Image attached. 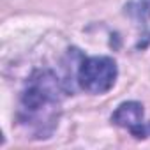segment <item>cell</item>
I'll return each mask as SVG.
<instances>
[{
    "label": "cell",
    "mask_w": 150,
    "mask_h": 150,
    "mask_svg": "<svg viewBox=\"0 0 150 150\" xmlns=\"http://www.w3.org/2000/svg\"><path fill=\"white\" fill-rule=\"evenodd\" d=\"M117 62L110 57L83 58L78 67V83L90 94H104L117 81Z\"/></svg>",
    "instance_id": "cell-2"
},
{
    "label": "cell",
    "mask_w": 150,
    "mask_h": 150,
    "mask_svg": "<svg viewBox=\"0 0 150 150\" xmlns=\"http://www.w3.org/2000/svg\"><path fill=\"white\" fill-rule=\"evenodd\" d=\"M143 117H145L143 106L136 101H127V103H122L115 110V113L111 115V122L118 127L127 129L136 138H145L148 136L150 125L145 124Z\"/></svg>",
    "instance_id": "cell-3"
},
{
    "label": "cell",
    "mask_w": 150,
    "mask_h": 150,
    "mask_svg": "<svg viewBox=\"0 0 150 150\" xmlns=\"http://www.w3.org/2000/svg\"><path fill=\"white\" fill-rule=\"evenodd\" d=\"M125 14L138 23L148 21L150 20V0H129L125 4Z\"/></svg>",
    "instance_id": "cell-4"
},
{
    "label": "cell",
    "mask_w": 150,
    "mask_h": 150,
    "mask_svg": "<svg viewBox=\"0 0 150 150\" xmlns=\"http://www.w3.org/2000/svg\"><path fill=\"white\" fill-rule=\"evenodd\" d=\"M62 111V87L57 74L39 69L27 80L20 99L18 122L30 138L44 139L53 134Z\"/></svg>",
    "instance_id": "cell-1"
}]
</instances>
